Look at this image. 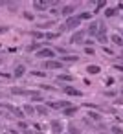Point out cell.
<instances>
[{"label":"cell","instance_id":"6da1fadb","mask_svg":"<svg viewBox=\"0 0 123 134\" xmlns=\"http://www.w3.org/2000/svg\"><path fill=\"white\" fill-rule=\"evenodd\" d=\"M96 41H97V42H101L103 46H107V44L110 42V37L107 35V26H105V22H99V31H97Z\"/></svg>","mask_w":123,"mask_h":134},{"label":"cell","instance_id":"7a4b0ae2","mask_svg":"<svg viewBox=\"0 0 123 134\" xmlns=\"http://www.w3.org/2000/svg\"><path fill=\"white\" fill-rule=\"evenodd\" d=\"M81 19H79V15H74V17H70V19H66V22H64V26H66V30H79V26H81Z\"/></svg>","mask_w":123,"mask_h":134},{"label":"cell","instance_id":"3957f363","mask_svg":"<svg viewBox=\"0 0 123 134\" xmlns=\"http://www.w3.org/2000/svg\"><path fill=\"white\" fill-rule=\"evenodd\" d=\"M35 57L44 59V61H52V59L55 57V52H53L52 48H42V50H39V52L35 53Z\"/></svg>","mask_w":123,"mask_h":134},{"label":"cell","instance_id":"277c9868","mask_svg":"<svg viewBox=\"0 0 123 134\" xmlns=\"http://www.w3.org/2000/svg\"><path fill=\"white\" fill-rule=\"evenodd\" d=\"M42 68H44V70H63L64 64H63L61 61L52 59V61H44V63H42Z\"/></svg>","mask_w":123,"mask_h":134},{"label":"cell","instance_id":"5b68a950","mask_svg":"<svg viewBox=\"0 0 123 134\" xmlns=\"http://www.w3.org/2000/svg\"><path fill=\"white\" fill-rule=\"evenodd\" d=\"M85 35H86L85 30H77V31H74L70 42H72V44H83V42H85Z\"/></svg>","mask_w":123,"mask_h":134},{"label":"cell","instance_id":"8992f818","mask_svg":"<svg viewBox=\"0 0 123 134\" xmlns=\"http://www.w3.org/2000/svg\"><path fill=\"white\" fill-rule=\"evenodd\" d=\"M50 129H52L53 134H63V132H64V125H63L59 119H52V121H50Z\"/></svg>","mask_w":123,"mask_h":134},{"label":"cell","instance_id":"52a82bcc","mask_svg":"<svg viewBox=\"0 0 123 134\" xmlns=\"http://www.w3.org/2000/svg\"><path fill=\"white\" fill-rule=\"evenodd\" d=\"M97 31H99V20H92L86 28V33L90 37H97Z\"/></svg>","mask_w":123,"mask_h":134},{"label":"cell","instance_id":"ba28073f","mask_svg":"<svg viewBox=\"0 0 123 134\" xmlns=\"http://www.w3.org/2000/svg\"><path fill=\"white\" fill-rule=\"evenodd\" d=\"M63 92H64L66 96H74V97H83V92H81V90H77V88H74V86H70V85L63 86Z\"/></svg>","mask_w":123,"mask_h":134},{"label":"cell","instance_id":"9c48e42d","mask_svg":"<svg viewBox=\"0 0 123 134\" xmlns=\"http://www.w3.org/2000/svg\"><path fill=\"white\" fill-rule=\"evenodd\" d=\"M74 11H75V4H66V6H63L61 8V15L63 17H74Z\"/></svg>","mask_w":123,"mask_h":134},{"label":"cell","instance_id":"30bf717a","mask_svg":"<svg viewBox=\"0 0 123 134\" xmlns=\"http://www.w3.org/2000/svg\"><path fill=\"white\" fill-rule=\"evenodd\" d=\"M35 11H46L50 8V2H41V0H35V2L31 4Z\"/></svg>","mask_w":123,"mask_h":134},{"label":"cell","instance_id":"8fae6325","mask_svg":"<svg viewBox=\"0 0 123 134\" xmlns=\"http://www.w3.org/2000/svg\"><path fill=\"white\" fill-rule=\"evenodd\" d=\"M110 42H112L114 46H119V48H123V35H119V33H114V35H110Z\"/></svg>","mask_w":123,"mask_h":134},{"label":"cell","instance_id":"7c38bea8","mask_svg":"<svg viewBox=\"0 0 123 134\" xmlns=\"http://www.w3.org/2000/svg\"><path fill=\"white\" fill-rule=\"evenodd\" d=\"M86 74L97 75V74H101V66H99V64H88V66H86Z\"/></svg>","mask_w":123,"mask_h":134},{"label":"cell","instance_id":"4fadbf2b","mask_svg":"<svg viewBox=\"0 0 123 134\" xmlns=\"http://www.w3.org/2000/svg\"><path fill=\"white\" fill-rule=\"evenodd\" d=\"M24 74H26V66H24V64L15 66V72H13V77H15V79H20Z\"/></svg>","mask_w":123,"mask_h":134},{"label":"cell","instance_id":"5bb4252c","mask_svg":"<svg viewBox=\"0 0 123 134\" xmlns=\"http://www.w3.org/2000/svg\"><path fill=\"white\" fill-rule=\"evenodd\" d=\"M57 81L59 83H72L74 81V75H70V74H59L57 75Z\"/></svg>","mask_w":123,"mask_h":134},{"label":"cell","instance_id":"9a60e30c","mask_svg":"<svg viewBox=\"0 0 123 134\" xmlns=\"http://www.w3.org/2000/svg\"><path fill=\"white\" fill-rule=\"evenodd\" d=\"M77 107H68V108H64L63 110V116H66V118H72V116H75L77 114Z\"/></svg>","mask_w":123,"mask_h":134},{"label":"cell","instance_id":"2e32d148","mask_svg":"<svg viewBox=\"0 0 123 134\" xmlns=\"http://www.w3.org/2000/svg\"><path fill=\"white\" fill-rule=\"evenodd\" d=\"M79 57L77 55H61V63H77Z\"/></svg>","mask_w":123,"mask_h":134},{"label":"cell","instance_id":"e0dca14e","mask_svg":"<svg viewBox=\"0 0 123 134\" xmlns=\"http://www.w3.org/2000/svg\"><path fill=\"white\" fill-rule=\"evenodd\" d=\"M22 110H24V114H26V116H33V114H37L35 107H33V105H30V103H28V105H24V107H22Z\"/></svg>","mask_w":123,"mask_h":134},{"label":"cell","instance_id":"ac0fdd59","mask_svg":"<svg viewBox=\"0 0 123 134\" xmlns=\"http://www.w3.org/2000/svg\"><path fill=\"white\" fill-rule=\"evenodd\" d=\"M35 110H37V114L46 116V114L50 112V107H48V105H37V107H35Z\"/></svg>","mask_w":123,"mask_h":134},{"label":"cell","instance_id":"d6986e66","mask_svg":"<svg viewBox=\"0 0 123 134\" xmlns=\"http://www.w3.org/2000/svg\"><path fill=\"white\" fill-rule=\"evenodd\" d=\"M11 94H15V96H30V90H24V88H17V86H13V88H11Z\"/></svg>","mask_w":123,"mask_h":134},{"label":"cell","instance_id":"ffe728a7","mask_svg":"<svg viewBox=\"0 0 123 134\" xmlns=\"http://www.w3.org/2000/svg\"><path fill=\"white\" fill-rule=\"evenodd\" d=\"M11 112L15 114V118H19V121H22V119L26 118V114H24V110H22V108H15V107H13V110H11Z\"/></svg>","mask_w":123,"mask_h":134},{"label":"cell","instance_id":"44dd1931","mask_svg":"<svg viewBox=\"0 0 123 134\" xmlns=\"http://www.w3.org/2000/svg\"><path fill=\"white\" fill-rule=\"evenodd\" d=\"M94 17V11H83V13H79V19L81 20H90Z\"/></svg>","mask_w":123,"mask_h":134},{"label":"cell","instance_id":"7402d4cb","mask_svg":"<svg viewBox=\"0 0 123 134\" xmlns=\"http://www.w3.org/2000/svg\"><path fill=\"white\" fill-rule=\"evenodd\" d=\"M39 50H42V48H41V44H37V42H33V44H30V46L26 48V52H28V53H31V52H35V53H37Z\"/></svg>","mask_w":123,"mask_h":134},{"label":"cell","instance_id":"603a6c76","mask_svg":"<svg viewBox=\"0 0 123 134\" xmlns=\"http://www.w3.org/2000/svg\"><path fill=\"white\" fill-rule=\"evenodd\" d=\"M116 13H118V9H116V8H107V9H105V17H107V19L114 17Z\"/></svg>","mask_w":123,"mask_h":134},{"label":"cell","instance_id":"cb8c5ba5","mask_svg":"<svg viewBox=\"0 0 123 134\" xmlns=\"http://www.w3.org/2000/svg\"><path fill=\"white\" fill-rule=\"evenodd\" d=\"M110 134H123V129L119 125H112L110 127Z\"/></svg>","mask_w":123,"mask_h":134},{"label":"cell","instance_id":"d4e9b609","mask_svg":"<svg viewBox=\"0 0 123 134\" xmlns=\"http://www.w3.org/2000/svg\"><path fill=\"white\" fill-rule=\"evenodd\" d=\"M103 8L107 9V2H96V9H94V13H99Z\"/></svg>","mask_w":123,"mask_h":134},{"label":"cell","instance_id":"484cf974","mask_svg":"<svg viewBox=\"0 0 123 134\" xmlns=\"http://www.w3.org/2000/svg\"><path fill=\"white\" fill-rule=\"evenodd\" d=\"M88 118H90V119H94V121H99V119H101V116H99L96 110H90V112H88Z\"/></svg>","mask_w":123,"mask_h":134},{"label":"cell","instance_id":"4316f807","mask_svg":"<svg viewBox=\"0 0 123 134\" xmlns=\"http://www.w3.org/2000/svg\"><path fill=\"white\" fill-rule=\"evenodd\" d=\"M46 33V31H44ZM57 37H61V31H57V33H46V41H53V39H57Z\"/></svg>","mask_w":123,"mask_h":134},{"label":"cell","instance_id":"83f0119b","mask_svg":"<svg viewBox=\"0 0 123 134\" xmlns=\"http://www.w3.org/2000/svg\"><path fill=\"white\" fill-rule=\"evenodd\" d=\"M6 6H8V8H9V11H11V13H15V11H17V9H19V4H13V2H8V4H6Z\"/></svg>","mask_w":123,"mask_h":134},{"label":"cell","instance_id":"f1b7e54d","mask_svg":"<svg viewBox=\"0 0 123 134\" xmlns=\"http://www.w3.org/2000/svg\"><path fill=\"white\" fill-rule=\"evenodd\" d=\"M31 37H35V39H46V33H41V31H31Z\"/></svg>","mask_w":123,"mask_h":134},{"label":"cell","instance_id":"f546056e","mask_svg":"<svg viewBox=\"0 0 123 134\" xmlns=\"http://www.w3.org/2000/svg\"><path fill=\"white\" fill-rule=\"evenodd\" d=\"M85 53H86V55H96L94 46H85Z\"/></svg>","mask_w":123,"mask_h":134},{"label":"cell","instance_id":"4dcf8cb0","mask_svg":"<svg viewBox=\"0 0 123 134\" xmlns=\"http://www.w3.org/2000/svg\"><path fill=\"white\" fill-rule=\"evenodd\" d=\"M22 15H24V19H26V20H33V13H30V11H24Z\"/></svg>","mask_w":123,"mask_h":134},{"label":"cell","instance_id":"1f68e13d","mask_svg":"<svg viewBox=\"0 0 123 134\" xmlns=\"http://www.w3.org/2000/svg\"><path fill=\"white\" fill-rule=\"evenodd\" d=\"M50 26H52V22H41L37 28H41V30H46V28H50Z\"/></svg>","mask_w":123,"mask_h":134},{"label":"cell","instance_id":"d6a6232c","mask_svg":"<svg viewBox=\"0 0 123 134\" xmlns=\"http://www.w3.org/2000/svg\"><path fill=\"white\" fill-rule=\"evenodd\" d=\"M31 75H35V77H46V72H33L31 70Z\"/></svg>","mask_w":123,"mask_h":134},{"label":"cell","instance_id":"836d02e7","mask_svg":"<svg viewBox=\"0 0 123 134\" xmlns=\"http://www.w3.org/2000/svg\"><path fill=\"white\" fill-rule=\"evenodd\" d=\"M105 83H107L105 86H112V85L116 83V79H114V77H107V81H105Z\"/></svg>","mask_w":123,"mask_h":134},{"label":"cell","instance_id":"e575fe53","mask_svg":"<svg viewBox=\"0 0 123 134\" xmlns=\"http://www.w3.org/2000/svg\"><path fill=\"white\" fill-rule=\"evenodd\" d=\"M103 52H105L107 55H114V52H112V48H108V46H103Z\"/></svg>","mask_w":123,"mask_h":134},{"label":"cell","instance_id":"d590c367","mask_svg":"<svg viewBox=\"0 0 123 134\" xmlns=\"http://www.w3.org/2000/svg\"><path fill=\"white\" fill-rule=\"evenodd\" d=\"M114 70H118V72H121V74H123V64H119V63H118V64H114Z\"/></svg>","mask_w":123,"mask_h":134},{"label":"cell","instance_id":"8d00e7d4","mask_svg":"<svg viewBox=\"0 0 123 134\" xmlns=\"http://www.w3.org/2000/svg\"><path fill=\"white\" fill-rule=\"evenodd\" d=\"M17 125H19V127H20V129H24V130H26V127H28V125H26V121H19V123H17Z\"/></svg>","mask_w":123,"mask_h":134},{"label":"cell","instance_id":"74e56055","mask_svg":"<svg viewBox=\"0 0 123 134\" xmlns=\"http://www.w3.org/2000/svg\"><path fill=\"white\" fill-rule=\"evenodd\" d=\"M8 31H9L8 26H2V28H0V33H8Z\"/></svg>","mask_w":123,"mask_h":134},{"label":"cell","instance_id":"f35d334b","mask_svg":"<svg viewBox=\"0 0 123 134\" xmlns=\"http://www.w3.org/2000/svg\"><path fill=\"white\" fill-rule=\"evenodd\" d=\"M70 134H79V130L75 127H70Z\"/></svg>","mask_w":123,"mask_h":134},{"label":"cell","instance_id":"ab89813d","mask_svg":"<svg viewBox=\"0 0 123 134\" xmlns=\"http://www.w3.org/2000/svg\"><path fill=\"white\" fill-rule=\"evenodd\" d=\"M105 96H107V97H114V96H116V92H105Z\"/></svg>","mask_w":123,"mask_h":134},{"label":"cell","instance_id":"60d3db41","mask_svg":"<svg viewBox=\"0 0 123 134\" xmlns=\"http://www.w3.org/2000/svg\"><path fill=\"white\" fill-rule=\"evenodd\" d=\"M94 42H96V41H90V39H88V41H85V44H86V46H92Z\"/></svg>","mask_w":123,"mask_h":134},{"label":"cell","instance_id":"b9f144b4","mask_svg":"<svg viewBox=\"0 0 123 134\" xmlns=\"http://www.w3.org/2000/svg\"><path fill=\"white\" fill-rule=\"evenodd\" d=\"M0 64H2V57H0Z\"/></svg>","mask_w":123,"mask_h":134},{"label":"cell","instance_id":"7bdbcfd3","mask_svg":"<svg viewBox=\"0 0 123 134\" xmlns=\"http://www.w3.org/2000/svg\"><path fill=\"white\" fill-rule=\"evenodd\" d=\"M0 114H2V112H0Z\"/></svg>","mask_w":123,"mask_h":134},{"label":"cell","instance_id":"ee69618b","mask_svg":"<svg viewBox=\"0 0 123 134\" xmlns=\"http://www.w3.org/2000/svg\"><path fill=\"white\" fill-rule=\"evenodd\" d=\"M121 94H123V92H121Z\"/></svg>","mask_w":123,"mask_h":134}]
</instances>
